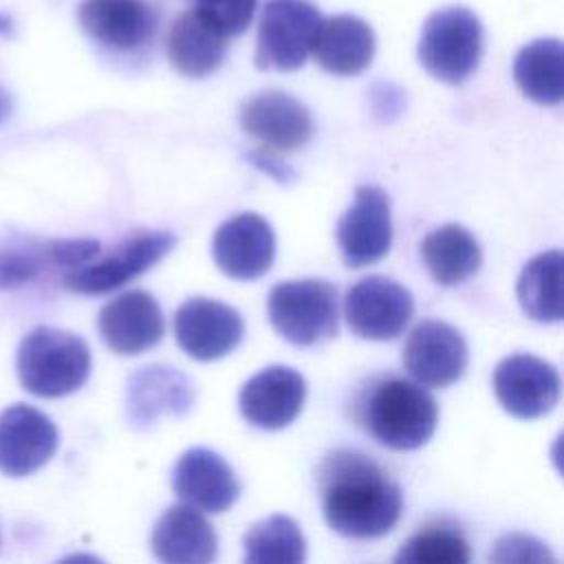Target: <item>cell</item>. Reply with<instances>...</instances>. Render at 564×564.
Here are the masks:
<instances>
[{
  "instance_id": "cell-1",
  "label": "cell",
  "mask_w": 564,
  "mask_h": 564,
  "mask_svg": "<svg viewBox=\"0 0 564 564\" xmlns=\"http://www.w3.org/2000/svg\"><path fill=\"white\" fill-rule=\"evenodd\" d=\"M317 482L324 520L344 538H381L401 518V487L361 452L335 449L326 454L317 467Z\"/></svg>"
},
{
  "instance_id": "cell-2",
  "label": "cell",
  "mask_w": 564,
  "mask_h": 564,
  "mask_svg": "<svg viewBox=\"0 0 564 564\" xmlns=\"http://www.w3.org/2000/svg\"><path fill=\"white\" fill-rule=\"evenodd\" d=\"M355 416L379 445L410 452L432 438L438 408L421 383L390 375L375 379L361 390Z\"/></svg>"
},
{
  "instance_id": "cell-3",
  "label": "cell",
  "mask_w": 564,
  "mask_h": 564,
  "mask_svg": "<svg viewBox=\"0 0 564 564\" xmlns=\"http://www.w3.org/2000/svg\"><path fill=\"white\" fill-rule=\"evenodd\" d=\"M20 383L35 397H66L84 386L90 375L88 344L68 330L35 326L29 330L15 357Z\"/></svg>"
},
{
  "instance_id": "cell-4",
  "label": "cell",
  "mask_w": 564,
  "mask_h": 564,
  "mask_svg": "<svg viewBox=\"0 0 564 564\" xmlns=\"http://www.w3.org/2000/svg\"><path fill=\"white\" fill-rule=\"evenodd\" d=\"M267 313L293 346H317L337 335V289L315 278L280 282L269 291Z\"/></svg>"
},
{
  "instance_id": "cell-5",
  "label": "cell",
  "mask_w": 564,
  "mask_h": 564,
  "mask_svg": "<svg viewBox=\"0 0 564 564\" xmlns=\"http://www.w3.org/2000/svg\"><path fill=\"white\" fill-rule=\"evenodd\" d=\"M416 55L421 66L438 82H465L482 55L480 20L465 7L434 11L423 24Z\"/></svg>"
},
{
  "instance_id": "cell-6",
  "label": "cell",
  "mask_w": 564,
  "mask_h": 564,
  "mask_svg": "<svg viewBox=\"0 0 564 564\" xmlns=\"http://www.w3.org/2000/svg\"><path fill=\"white\" fill-rule=\"evenodd\" d=\"M319 22V9L311 0H267L258 24L256 66L260 70L302 68Z\"/></svg>"
},
{
  "instance_id": "cell-7",
  "label": "cell",
  "mask_w": 564,
  "mask_h": 564,
  "mask_svg": "<svg viewBox=\"0 0 564 564\" xmlns=\"http://www.w3.org/2000/svg\"><path fill=\"white\" fill-rule=\"evenodd\" d=\"M174 242L176 238L170 231L134 234L112 247L104 258H93L75 269H68L62 282L68 291L82 295L110 293L148 271L174 247Z\"/></svg>"
},
{
  "instance_id": "cell-8",
  "label": "cell",
  "mask_w": 564,
  "mask_h": 564,
  "mask_svg": "<svg viewBox=\"0 0 564 564\" xmlns=\"http://www.w3.org/2000/svg\"><path fill=\"white\" fill-rule=\"evenodd\" d=\"M414 313L412 293L392 278L368 275L344 297V317L361 339L388 341L399 337Z\"/></svg>"
},
{
  "instance_id": "cell-9",
  "label": "cell",
  "mask_w": 564,
  "mask_h": 564,
  "mask_svg": "<svg viewBox=\"0 0 564 564\" xmlns=\"http://www.w3.org/2000/svg\"><path fill=\"white\" fill-rule=\"evenodd\" d=\"M337 245L346 267L359 269L381 260L392 247V212L388 194L377 185H359L355 200L337 223Z\"/></svg>"
},
{
  "instance_id": "cell-10",
  "label": "cell",
  "mask_w": 564,
  "mask_h": 564,
  "mask_svg": "<svg viewBox=\"0 0 564 564\" xmlns=\"http://www.w3.org/2000/svg\"><path fill=\"white\" fill-rule=\"evenodd\" d=\"M469 352L465 337L447 322L425 319L416 324L403 346L408 375L425 388H447L467 368Z\"/></svg>"
},
{
  "instance_id": "cell-11",
  "label": "cell",
  "mask_w": 564,
  "mask_h": 564,
  "mask_svg": "<svg viewBox=\"0 0 564 564\" xmlns=\"http://www.w3.org/2000/svg\"><path fill=\"white\" fill-rule=\"evenodd\" d=\"M560 388L555 366L529 352L509 355L494 370V392L500 405L518 419L549 414L560 399Z\"/></svg>"
},
{
  "instance_id": "cell-12",
  "label": "cell",
  "mask_w": 564,
  "mask_h": 564,
  "mask_svg": "<svg viewBox=\"0 0 564 564\" xmlns=\"http://www.w3.org/2000/svg\"><path fill=\"white\" fill-rule=\"evenodd\" d=\"M245 333L242 317L229 304L189 297L174 313V337L183 352L198 361H214L231 352Z\"/></svg>"
},
{
  "instance_id": "cell-13",
  "label": "cell",
  "mask_w": 564,
  "mask_h": 564,
  "mask_svg": "<svg viewBox=\"0 0 564 564\" xmlns=\"http://www.w3.org/2000/svg\"><path fill=\"white\" fill-rule=\"evenodd\" d=\"M238 119L240 128L249 137L275 152L300 150L313 134V119L306 106L278 88L247 97L240 106Z\"/></svg>"
},
{
  "instance_id": "cell-14",
  "label": "cell",
  "mask_w": 564,
  "mask_h": 564,
  "mask_svg": "<svg viewBox=\"0 0 564 564\" xmlns=\"http://www.w3.org/2000/svg\"><path fill=\"white\" fill-rule=\"evenodd\" d=\"M59 436L55 423L33 405L13 403L0 412V471L22 478L46 465Z\"/></svg>"
},
{
  "instance_id": "cell-15",
  "label": "cell",
  "mask_w": 564,
  "mask_h": 564,
  "mask_svg": "<svg viewBox=\"0 0 564 564\" xmlns=\"http://www.w3.org/2000/svg\"><path fill=\"white\" fill-rule=\"evenodd\" d=\"M194 399L196 390L187 375L172 366L150 364L128 379L126 416L132 427L148 430L163 416L187 414Z\"/></svg>"
},
{
  "instance_id": "cell-16",
  "label": "cell",
  "mask_w": 564,
  "mask_h": 564,
  "mask_svg": "<svg viewBox=\"0 0 564 564\" xmlns=\"http://www.w3.org/2000/svg\"><path fill=\"white\" fill-rule=\"evenodd\" d=\"M212 256L225 275L245 282L258 280L275 258L273 229L258 214H238L216 229Z\"/></svg>"
},
{
  "instance_id": "cell-17",
  "label": "cell",
  "mask_w": 564,
  "mask_h": 564,
  "mask_svg": "<svg viewBox=\"0 0 564 564\" xmlns=\"http://www.w3.org/2000/svg\"><path fill=\"white\" fill-rule=\"evenodd\" d=\"M304 399L306 381L297 370L269 366L242 383L238 408L253 427L282 430L302 412Z\"/></svg>"
},
{
  "instance_id": "cell-18",
  "label": "cell",
  "mask_w": 564,
  "mask_h": 564,
  "mask_svg": "<svg viewBox=\"0 0 564 564\" xmlns=\"http://www.w3.org/2000/svg\"><path fill=\"white\" fill-rule=\"evenodd\" d=\"M172 489L185 505L207 513L227 511L240 496V482L229 463L207 447H192L178 456Z\"/></svg>"
},
{
  "instance_id": "cell-19",
  "label": "cell",
  "mask_w": 564,
  "mask_h": 564,
  "mask_svg": "<svg viewBox=\"0 0 564 564\" xmlns=\"http://www.w3.org/2000/svg\"><path fill=\"white\" fill-rule=\"evenodd\" d=\"M99 335L119 355H141L163 339L165 322L159 302L141 289L126 291L99 311Z\"/></svg>"
},
{
  "instance_id": "cell-20",
  "label": "cell",
  "mask_w": 564,
  "mask_h": 564,
  "mask_svg": "<svg viewBox=\"0 0 564 564\" xmlns=\"http://www.w3.org/2000/svg\"><path fill=\"white\" fill-rule=\"evenodd\" d=\"M77 20L86 35L112 51H137L156 31V13L145 0H82Z\"/></svg>"
},
{
  "instance_id": "cell-21",
  "label": "cell",
  "mask_w": 564,
  "mask_h": 564,
  "mask_svg": "<svg viewBox=\"0 0 564 564\" xmlns=\"http://www.w3.org/2000/svg\"><path fill=\"white\" fill-rule=\"evenodd\" d=\"M101 245L90 238H26L15 245H0V289H18L35 280L44 269H75L97 258Z\"/></svg>"
},
{
  "instance_id": "cell-22",
  "label": "cell",
  "mask_w": 564,
  "mask_h": 564,
  "mask_svg": "<svg viewBox=\"0 0 564 564\" xmlns=\"http://www.w3.org/2000/svg\"><path fill=\"white\" fill-rule=\"evenodd\" d=\"M152 553L167 564H207L218 555V538L192 505H172L154 524Z\"/></svg>"
},
{
  "instance_id": "cell-23",
  "label": "cell",
  "mask_w": 564,
  "mask_h": 564,
  "mask_svg": "<svg viewBox=\"0 0 564 564\" xmlns=\"http://www.w3.org/2000/svg\"><path fill=\"white\" fill-rule=\"evenodd\" d=\"M375 31L357 15H330L319 22L313 42V57L317 64L341 77L359 75L375 57Z\"/></svg>"
},
{
  "instance_id": "cell-24",
  "label": "cell",
  "mask_w": 564,
  "mask_h": 564,
  "mask_svg": "<svg viewBox=\"0 0 564 564\" xmlns=\"http://www.w3.org/2000/svg\"><path fill=\"white\" fill-rule=\"evenodd\" d=\"M227 53V37L216 31L196 9L181 13L167 33L170 64L185 77L214 73Z\"/></svg>"
},
{
  "instance_id": "cell-25",
  "label": "cell",
  "mask_w": 564,
  "mask_h": 564,
  "mask_svg": "<svg viewBox=\"0 0 564 564\" xmlns=\"http://www.w3.org/2000/svg\"><path fill=\"white\" fill-rule=\"evenodd\" d=\"M421 258L436 284L454 286L480 269L482 249L467 227L447 223L421 240Z\"/></svg>"
},
{
  "instance_id": "cell-26",
  "label": "cell",
  "mask_w": 564,
  "mask_h": 564,
  "mask_svg": "<svg viewBox=\"0 0 564 564\" xmlns=\"http://www.w3.org/2000/svg\"><path fill=\"white\" fill-rule=\"evenodd\" d=\"M513 77L524 97L555 106L564 97V46L555 37H540L522 46L513 62Z\"/></svg>"
},
{
  "instance_id": "cell-27",
  "label": "cell",
  "mask_w": 564,
  "mask_h": 564,
  "mask_svg": "<svg viewBox=\"0 0 564 564\" xmlns=\"http://www.w3.org/2000/svg\"><path fill=\"white\" fill-rule=\"evenodd\" d=\"M562 251H544L531 258L518 278V302L522 311L542 324L560 322L562 308Z\"/></svg>"
},
{
  "instance_id": "cell-28",
  "label": "cell",
  "mask_w": 564,
  "mask_h": 564,
  "mask_svg": "<svg viewBox=\"0 0 564 564\" xmlns=\"http://www.w3.org/2000/svg\"><path fill=\"white\" fill-rule=\"evenodd\" d=\"M242 544L249 564H302L306 560L304 533L293 518L282 513L256 522Z\"/></svg>"
},
{
  "instance_id": "cell-29",
  "label": "cell",
  "mask_w": 564,
  "mask_h": 564,
  "mask_svg": "<svg viewBox=\"0 0 564 564\" xmlns=\"http://www.w3.org/2000/svg\"><path fill=\"white\" fill-rule=\"evenodd\" d=\"M397 564H467L469 544L465 535L445 522L430 524L408 538L399 553Z\"/></svg>"
},
{
  "instance_id": "cell-30",
  "label": "cell",
  "mask_w": 564,
  "mask_h": 564,
  "mask_svg": "<svg viewBox=\"0 0 564 564\" xmlns=\"http://www.w3.org/2000/svg\"><path fill=\"white\" fill-rule=\"evenodd\" d=\"M258 0H196V11L225 37L247 31L253 20Z\"/></svg>"
},
{
  "instance_id": "cell-31",
  "label": "cell",
  "mask_w": 564,
  "mask_h": 564,
  "mask_svg": "<svg viewBox=\"0 0 564 564\" xmlns=\"http://www.w3.org/2000/svg\"><path fill=\"white\" fill-rule=\"evenodd\" d=\"M491 562H518V564H542V562H555L553 553L546 549L544 542H540L533 535H524V533H509L502 535L494 551L489 553Z\"/></svg>"
},
{
  "instance_id": "cell-32",
  "label": "cell",
  "mask_w": 564,
  "mask_h": 564,
  "mask_svg": "<svg viewBox=\"0 0 564 564\" xmlns=\"http://www.w3.org/2000/svg\"><path fill=\"white\" fill-rule=\"evenodd\" d=\"M249 156H251V161H253L260 170H264L267 174H271V176L278 178V181L293 176V170H291L284 161H280L278 156H273L271 150H256V152H251Z\"/></svg>"
},
{
  "instance_id": "cell-33",
  "label": "cell",
  "mask_w": 564,
  "mask_h": 564,
  "mask_svg": "<svg viewBox=\"0 0 564 564\" xmlns=\"http://www.w3.org/2000/svg\"><path fill=\"white\" fill-rule=\"evenodd\" d=\"M11 112H13V99L7 93V88L0 86V126L11 117Z\"/></svg>"
},
{
  "instance_id": "cell-34",
  "label": "cell",
  "mask_w": 564,
  "mask_h": 564,
  "mask_svg": "<svg viewBox=\"0 0 564 564\" xmlns=\"http://www.w3.org/2000/svg\"><path fill=\"white\" fill-rule=\"evenodd\" d=\"M13 33V20L4 13H0V37H7Z\"/></svg>"
}]
</instances>
